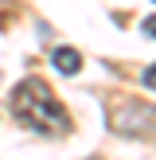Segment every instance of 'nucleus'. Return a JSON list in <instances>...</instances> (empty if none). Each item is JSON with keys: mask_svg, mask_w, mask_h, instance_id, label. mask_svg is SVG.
I'll use <instances>...</instances> for the list:
<instances>
[{"mask_svg": "<svg viewBox=\"0 0 156 160\" xmlns=\"http://www.w3.org/2000/svg\"><path fill=\"white\" fill-rule=\"evenodd\" d=\"M12 113L20 117L31 133H43V137H62V133H70L66 106H62L51 94V86L39 82V78H23L12 90Z\"/></svg>", "mask_w": 156, "mask_h": 160, "instance_id": "f257e3e1", "label": "nucleus"}, {"mask_svg": "<svg viewBox=\"0 0 156 160\" xmlns=\"http://www.w3.org/2000/svg\"><path fill=\"white\" fill-rule=\"evenodd\" d=\"M144 90H156V62L144 67Z\"/></svg>", "mask_w": 156, "mask_h": 160, "instance_id": "20e7f679", "label": "nucleus"}, {"mask_svg": "<svg viewBox=\"0 0 156 160\" xmlns=\"http://www.w3.org/2000/svg\"><path fill=\"white\" fill-rule=\"evenodd\" d=\"M51 62H55L59 74H78V70H82V55H78L74 47H55Z\"/></svg>", "mask_w": 156, "mask_h": 160, "instance_id": "7ed1b4c3", "label": "nucleus"}, {"mask_svg": "<svg viewBox=\"0 0 156 160\" xmlns=\"http://www.w3.org/2000/svg\"><path fill=\"white\" fill-rule=\"evenodd\" d=\"M113 129H121V133H148V129H156V109L129 102V106H121L113 113Z\"/></svg>", "mask_w": 156, "mask_h": 160, "instance_id": "f03ea898", "label": "nucleus"}, {"mask_svg": "<svg viewBox=\"0 0 156 160\" xmlns=\"http://www.w3.org/2000/svg\"><path fill=\"white\" fill-rule=\"evenodd\" d=\"M144 31H148V35L156 39V16H148V20H144Z\"/></svg>", "mask_w": 156, "mask_h": 160, "instance_id": "39448f33", "label": "nucleus"}]
</instances>
